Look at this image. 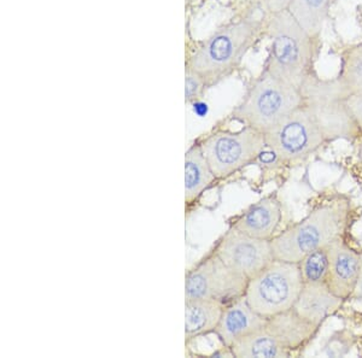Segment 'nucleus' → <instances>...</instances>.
<instances>
[{"label": "nucleus", "mask_w": 362, "mask_h": 358, "mask_svg": "<svg viewBox=\"0 0 362 358\" xmlns=\"http://www.w3.org/2000/svg\"><path fill=\"white\" fill-rule=\"evenodd\" d=\"M264 18L249 15L218 28L191 54L186 71L203 80L206 87L220 83L238 68L259 37Z\"/></svg>", "instance_id": "1"}, {"label": "nucleus", "mask_w": 362, "mask_h": 358, "mask_svg": "<svg viewBox=\"0 0 362 358\" xmlns=\"http://www.w3.org/2000/svg\"><path fill=\"white\" fill-rule=\"evenodd\" d=\"M267 33L271 45L264 71L300 88L307 76L315 71L320 40L310 37L288 10L271 13Z\"/></svg>", "instance_id": "2"}, {"label": "nucleus", "mask_w": 362, "mask_h": 358, "mask_svg": "<svg viewBox=\"0 0 362 358\" xmlns=\"http://www.w3.org/2000/svg\"><path fill=\"white\" fill-rule=\"evenodd\" d=\"M349 214L346 198L317 206L302 221L271 239L274 260L298 263L305 255L327 246L341 237Z\"/></svg>", "instance_id": "3"}, {"label": "nucleus", "mask_w": 362, "mask_h": 358, "mask_svg": "<svg viewBox=\"0 0 362 358\" xmlns=\"http://www.w3.org/2000/svg\"><path fill=\"white\" fill-rule=\"evenodd\" d=\"M303 104L300 88L262 71L232 115L244 126L266 133Z\"/></svg>", "instance_id": "4"}, {"label": "nucleus", "mask_w": 362, "mask_h": 358, "mask_svg": "<svg viewBox=\"0 0 362 358\" xmlns=\"http://www.w3.org/2000/svg\"><path fill=\"white\" fill-rule=\"evenodd\" d=\"M300 90L326 143L339 139L353 141L361 136L346 104L350 93L338 78H321L314 71L307 76Z\"/></svg>", "instance_id": "5"}, {"label": "nucleus", "mask_w": 362, "mask_h": 358, "mask_svg": "<svg viewBox=\"0 0 362 358\" xmlns=\"http://www.w3.org/2000/svg\"><path fill=\"white\" fill-rule=\"evenodd\" d=\"M303 285L300 264L274 260L247 281L244 297L256 313L269 318L293 309Z\"/></svg>", "instance_id": "6"}, {"label": "nucleus", "mask_w": 362, "mask_h": 358, "mask_svg": "<svg viewBox=\"0 0 362 358\" xmlns=\"http://www.w3.org/2000/svg\"><path fill=\"white\" fill-rule=\"evenodd\" d=\"M266 148L281 162H298L325 144V136L305 103L264 133Z\"/></svg>", "instance_id": "7"}, {"label": "nucleus", "mask_w": 362, "mask_h": 358, "mask_svg": "<svg viewBox=\"0 0 362 358\" xmlns=\"http://www.w3.org/2000/svg\"><path fill=\"white\" fill-rule=\"evenodd\" d=\"M201 146L215 177L225 179L259 158L266 148V141L264 133L245 126L237 132H215Z\"/></svg>", "instance_id": "8"}, {"label": "nucleus", "mask_w": 362, "mask_h": 358, "mask_svg": "<svg viewBox=\"0 0 362 358\" xmlns=\"http://www.w3.org/2000/svg\"><path fill=\"white\" fill-rule=\"evenodd\" d=\"M247 281L213 251L186 274L185 298L211 299L227 304L244 296Z\"/></svg>", "instance_id": "9"}, {"label": "nucleus", "mask_w": 362, "mask_h": 358, "mask_svg": "<svg viewBox=\"0 0 362 358\" xmlns=\"http://www.w3.org/2000/svg\"><path fill=\"white\" fill-rule=\"evenodd\" d=\"M214 252L247 280L274 261L271 240L255 238L232 227L218 240Z\"/></svg>", "instance_id": "10"}, {"label": "nucleus", "mask_w": 362, "mask_h": 358, "mask_svg": "<svg viewBox=\"0 0 362 358\" xmlns=\"http://www.w3.org/2000/svg\"><path fill=\"white\" fill-rule=\"evenodd\" d=\"M329 267L325 284L341 299L349 298L358 281L361 255L350 249L341 237L326 246Z\"/></svg>", "instance_id": "11"}, {"label": "nucleus", "mask_w": 362, "mask_h": 358, "mask_svg": "<svg viewBox=\"0 0 362 358\" xmlns=\"http://www.w3.org/2000/svg\"><path fill=\"white\" fill-rule=\"evenodd\" d=\"M267 318L251 308L245 297L242 296L225 305L215 333L227 349H230L242 338L262 328Z\"/></svg>", "instance_id": "12"}, {"label": "nucleus", "mask_w": 362, "mask_h": 358, "mask_svg": "<svg viewBox=\"0 0 362 358\" xmlns=\"http://www.w3.org/2000/svg\"><path fill=\"white\" fill-rule=\"evenodd\" d=\"M266 328L290 354L307 345L317 335L320 327L305 320L293 308L267 318Z\"/></svg>", "instance_id": "13"}, {"label": "nucleus", "mask_w": 362, "mask_h": 358, "mask_svg": "<svg viewBox=\"0 0 362 358\" xmlns=\"http://www.w3.org/2000/svg\"><path fill=\"white\" fill-rule=\"evenodd\" d=\"M281 221V208L276 194L264 197L244 211L235 220V225L239 231L251 237L271 240Z\"/></svg>", "instance_id": "14"}, {"label": "nucleus", "mask_w": 362, "mask_h": 358, "mask_svg": "<svg viewBox=\"0 0 362 358\" xmlns=\"http://www.w3.org/2000/svg\"><path fill=\"white\" fill-rule=\"evenodd\" d=\"M344 299L336 296L325 282H305L293 309L305 320L320 327L326 318L341 309Z\"/></svg>", "instance_id": "15"}, {"label": "nucleus", "mask_w": 362, "mask_h": 358, "mask_svg": "<svg viewBox=\"0 0 362 358\" xmlns=\"http://www.w3.org/2000/svg\"><path fill=\"white\" fill-rule=\"evenodd\" d=\"M225 305L211 299L185 298L186 340L215 332Z\"/></svg>", "instance_id": "16"}, {"label": "nucleus", "mask_w": 362, "mask_h": 358, "mask_svg": "<svg viewBox=\"0 0 362 358\" xmlns=\"http://www.w3.org/2000/svg\"><path fill=\"white\" fill-rule=\"evenodd\" d=\"M215 177L201 144H194L185 153V202H194L209 187Z\"/></svg>", "instance_id": "17"}, {"label": "nucleus", "mask_w": 362, "mask_h": 358, "mask_svg": "<svg viewBox=\"0 0 362 358\" xmlns=\"http://www.w3.org/2000/svg\"><path fill=\"white\" fill-rule=\"evenodd\" d=\"M238 358L288 357V354L268 332L266 326L242 338L230 349Z\"/></svg>", "instance_id": "18"}, {"label": "nucleus", "mask_w": 362, "mask_h": 358, "mask_svg": "<svg viewBox=\"0 0 362 358\" xmlns=\"http://www.w3.org/2000/svg\"><path fill=\"white\" fill-rule=\"evenodd\" d=\"M334 1L336 0H291L288 11L310 37L320 39Z\"/></svg>", "instance_id": "19"}, {"label": "nucleus", "mask_w": 362, "mask_h": 358, "mask_svg": "<svg viewBox=\"0 0 362 358\" xmlns=\"http://www.w3.org/2000/svg\"><path fill=\"white\" fill-rule=\"evenodd\" d=\"M338 80L349 93L362 90V42L344 49L341 57Z\"/></svg>", "instance_id": "20"}, {"label": "nucleus", "mask_w": 362, "mask_h": 358, "mask_svg": "<svg viewBox=\"0 0 362 358\" xmlns=\"http://www.w3.org/2000/svg\"><path fill=\"white\" fill-rule=\"evenodd\" d=\"M298 264H300V274L305 282H310V284L325 282L327 267H329V257H327L326 247L305 255Z\"/></svg>", "instance_id": "21"}, {"label": "nucleus", "mask_w": 362, "mask_h": 358, "mask_svg": "<svg viewBox=\"0 0 362 358\" xmlns=\"http://www.w3.org/2000/svg\"><path fill=\"white\" fill-rule=\"evenodd\" d=\"M354 345V338L346 330H341L329 337V342H326L324 354L329 357H341L348 354Z\"/></svg>", "instance_id": "22"}, {"label": "nucleus", "mask_w": 362, "mask_h": 358, "mask_svg": "<svg viewBox=\"0 0 362 358\" xmlns=\"http://www.w3.org/2000/svg\"><path fill=\"white\" fill-rule=\"evenodd\" d=\"M208 88L197 75L186 71V102H194L202 98L203 92Z\"/></svg>", "instance_id": "23"}, {"label": "nucleus", "mask_w": 362, "mask_h": 358, "mask_svg": "<svg viewBox=\"0 0 362 358\" xmlns=\"http://www.w3.org/2000/svg\"><path fill=\"white\" fill-rule=\"evenodd\" d=\"M346 104L362 136V90L350 93L346 98Z\"/></svg>", "instance_id": "24"}, {"label": "nucleus", "mask_w": 362, "mask_h": 358, "mask_svg": "<svg viewBox=\"0 0 362 358\" xmlns=\"http://www.w3.org/2000/svg\"><path fill=\"white\" fill-rule=\"evenodd\" d=\"M290 3H291V0H266L268 11L271 13L288 10Z\"/></svg>", "instance_id": "25"}, {"label": "nucleus", "mask_w": 362, "mask_h": 358, "mask_svg": "<svg viewBox=\"0 0 362 358\" xmlns=\"http://www.w3.org/2000/svg\"><path fill=\"white\" fill-rule=\"evenodd\" d=\"M360 255H361V265H360V273H358V281H356L354 292H353L351 297L355 298V299H361L362 301V253H360Z\"/></svg>", "instance_id": "26"}, {"label": "nucleus", "mask_w": 362, "mask_h": 358, "mask_svg": "<svg viewBox=\"0 0 362 358\" xmlns=\"http://www.w3.org/2000/svg\"><path fill=\"white\" fill-rule=\"evenodd\" d=\"M358 160L362 165V136L358 138Z\"/></svg>", "instance_id": "27"}]
</instances>
